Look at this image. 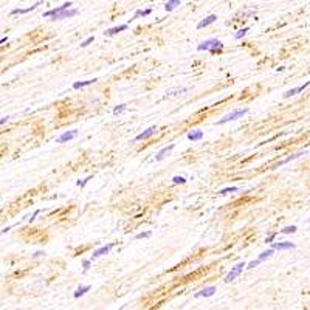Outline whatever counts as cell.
Listing matches in <instances>:
<instances>
[{"mask_svg": "<svg viewBox=\"0 0 310 310\" xmlns=\"http://www.w3.org/2000/svg\"><path fill=\"white\" fill-rule=\"evenodd\" d=\"M271 247H273L274 250H293L296 245L292 244V242H274Z\"/></svg>", "mask_w": 310, "mask_h": 310, "instance_id": "cell-13", "label": "cell"}, {"mask_svg": "<svg viewBox=\"0 0 310 310\" xmlns=\"http://www.w3.org/2000/svg\"><path fill=\"white\" fill-rule=\"evenodd\" d=\"M296 229H298V228H296L295 225H292V226H285V228H282V229H281V233H282V234H293V233H296Z\"/></svg>", "mask_w": 310, "mask_h": 310, "instance_id": "cell-24", "label": "cell"}, {"mask_svg": "<svg viewBox=\"0 0 310 310\" xmlns=\"http://www.w3.org/2000/svg\"><path fill=\"white\" fill-rule=\"evenodd\" d=\"M39 213H41V209H36V211H34V214H33V216H31V217H30V220H28V222H30V223H31V222H33V220H34V219H36V216H37V214H39Z\"/></svg>", "mask_w": 310, "mask_h": 310, "instance_id": "cell-35", "label": "cell"}, {"mask_svg": "<svg viewBox=\"0 0 310 310\" xmlns=\"http://www.w3.org/2000/svg\"><path fill=\"white\" fill-rule=\"evenodd\" d=\"M8 120H9V116H3V118H2V121H0V124L3 126V124H5V123H6Z\"/></svg>", "mask_w": 310, "mask_h": 310, "instance_id": "cell-36", "label": "cell"}, {"mask_svg": "<svg viewBox=\"0 0 310 310\" xmlns=\"http://www.w3.org/2000/svg\"><path fill=\"white\" fill-rule=\"evenodd\" d=\"M112 248H113V244H109V245H104V247L95 250L93 254H91V261H93V259H98V258H101V256H104V254H109V251H110Z\"/></svg>", "mask_w": 310, "mask_h": 310, "instance_id": "cell-5", "label": "cell"}, {"mask_svg": "<svg viewBox=\"0 0 310 310\" xmlns=\"http://www.w3.org/2000/svg\"><path fill=\"white\" fill-rule=\"evenodd\" d=\"M70 6H71V2H67V3H64L62 6H57V8H54V9L47 11V12L44 14V17H53V16H56V14H59V12H62V11L68 9Z\"/></svg>", "mask_w": 310, "mask_h": 310, "instance_id": "cell-6", "label": "cell"}, {"mask_svg": "<svg viewBox=\"0 0 310 310\" xmlns=\"http://www.w3.org/2000/svg\"><path fill=\"white\" fill-rule=\"evenodd\" d=\"M274 237H276V233H271V234L265 239V244H271V242L274 240Z\"/></svg>", "mask_w": 310, "mask_h": 310, "instance_id": "cell-33", "label": "cell"}, {"mask_svg": "<svg viewBox=\"0 0 310 310\" xmlns=\"http://www.w3.org/2000/svg\"><path fill=\"white\" fill-rule=\"evenodd\" d=\"M42 254H45L44 251H37V253L34 254V258H39V256H42Z\"/></svg>", "mask_w": 310, "mask_h": 310, "instance_id": "cell-37", "label": "cell"}, {"mask_svg": "<svg viewBox=\"0 0 310 310\" xmlns=\"http://www.w3.org/2000/svg\"><path fill=\"white\" fill-rule=\"evenodd\" d=\"M203 138V132L202 130H192L188 133V140L189 141H200Z\"/></svg>", "mask_w": 310, "mask_h": 310, "instance_id": "cell-17", "label": "cell"}, {"mask_svg": "<svg viewBox=\"0 0 310 310\" xmlns=\"http://www.w3.org/2000/svg\"><path fill=\"white\" fill-rule=\"evenodd\" d=\"M39 5H41V2L34 3L33 6H30V8H27V9H19V8H17V9H12V11H11V14H27V12H30V11H34Z\"/></svg>", "mask_w": 310, "mask_h": 310, "instance_id": "cell-18", "label": "cell"}, {"mask_svg": "<svg viewBox=\"0 0 310 310\" xmlns=\"http://www.w3.org/2000/svg\"><path fill=\"white\" fill-rule=\"evenodd\" d=\"M222 48H223V44H222L220 41H217V39H208V41L202 42V44L197 47L199 51H206V50H209L213 54H216L217 51H220Z\"/></svg>", "mask_w": 310, "mask_h": 310, "instance_id": "cell-1", "label": "cell"}, {"mask_svg": "<svg viewBox=\"0 0 310 310\" xmlns=\"http://www.w3.org/2000/svg\"><path fill=\"white\" fill-rule=\"evenodd\" d=\"M239 191V188L237 186H231V188H225V189H222L220 192V195H225V194H229V192H237Z\"/></svg>", "mask_w": 310, "mask_h": 310, "instance_id": "cell-25", "label": "cell"}, {"mask_svg": "<svg viewBox=\"0 0 310 310\" xmlns=\"http://www.w3.org/2000/svg\"><path fill=\"white\" fill-rule=\"evenodd\" d=\"M309 222H310V219H309Z\"/></svg>", "mask_w": 310, "mask_h": 310, "instance_id": "cell-38", "label": "cell"}, {"mask_svg": "<svg viewBox=\"0 0 310 310\" xmlns=\"http://www.w3.org/2000/svg\"><path fill=\"white\" fill-rule=\"evenodd\" d=\"M158 129L155 127V126H152V127H149V129H146L144 132H141L140 135H136L135 138H133V143H136V141H141V140H147V138H150L154 133L157 132Z\"/></svg>", "mask_w": 310, "mask_h": 310, "instance_id": "cell-4", "label": "cell"}, {"mask_svg": "<svg viewBox=\"0 0 310 310\" xmlns=\"http://www.w3.org/2000/svg\"><path fill=\"white\" fill-rule=\"evenodd\" d=\"M214 293H216V287L211 285V287H205L203 290H200V292L195 293L194 296H195V298H209V296H213Z\"/></svg>", "mask_w": 310, "mask_h": 310, "instance_id": "cell-11", "label": "cell"}, {"mask_svg": "<svg viewBox=\"0 0 310 310\" xmlns=\"http://www.w3.org/2000/svg\"><path fill=\"white\" fill-rule=\"evenodd\" d=\"M76 14H78V11H76V9H65V11H62V12H59V14L53 16V20H61V19H70V17H73V16H76Z\"/></svg>", "mask_w": 310, "mask_h": 310, "instance_id": "cell-10", "label": "cell"}, {"mask_svg": "<svg viewBox=\"0 0 310 310\" xmlns=\"http://www.w3.org/2000/svg\"><path fill=\"white\" fill-rule=\"evenodd\" d=\"M273 253H274V248L271 247V248H268L267 251H262V253L259 254V259H261V261L264 262V261H267L268 258H271V256H273Z\"/></svg>", "mask_w": 310, "mask_h": 310, "instance_id": "cell-21", "label": "cell"}, {"mask_svg": "<svg viewBox=\"0 0 310 310\" xmlns=\"http://www.w3.org/2000/svg\"><path fill=\"white\" fill-rule=\"evenodd\" d=\"M150 236V231H146V233H140L135 236V239H144V237H149Z\"/></svg>", "mask_w": 310, "mask_h": 310, "instance_id": "cell-30", "label": "cell"}, {"mask_svg": "<svg viewBox=\"0 0 310 310\" xmlns=\"http://www.w3.org/2000/svg\"><path fill=\"white\" fill-rule=\"evenodd\" d=\"M248 31H250V27H245V28H242L240 31H237V33L234 34V39H237V41H239V39H242V37H244V36H245Z\"/></svg>", "mask_w": 310, "mask_h": 310, "instance_id": "cell-23", "label": "cell"}, {"mask_svg": "<svg viewBox=\"0 0 310 310\" xmlns=\"http://www.w3.org/2000/svg\"><path fill=\"white\" fill-rule=\"evenodd\" d=\"M98 79H90V81H78V82H75L73 84V89L78 90V89H82V87H87V86H91V84H95Z\"/></svg>", "mask_w": 310, "mask_h": 310, "instance_id": "cell-19", "label": "cell"}, {"mask_svg": "<svg viewBox=\"0 0 310 310\" xmlns=\"http://www.w3.org/2000/svg\"><path fill=\"white\" fill-rule=\"evenodd\" d=\"M93 41H95V36H90L89 39H86V41H84V42L81 44V47H82V48H86V47H89V45L91 44Z\"/></svg>", "mask_w": 310, "mask_h": 310, "instance_id": "cell-29", "label": "cell"}, {"mask_svg": "<svg viewBox=\"0 0 310 310\" xmlns=\"http://www.w3.org/2000/svg\"><path fill=\"white\" fill-rule=\"evenodd\" d=\"M150 12H152V9H150V8H147V9H144V11H143V9H136V11H135V14H133V17L132 19H129V22H132V20L138 19V17H146V16H149Z\"/></svg>", "mask_w": 310, "mask_h": 310, "instance_id": "cell-16", "label": "cell"}, {"mask_svg": "<svg viewBox=\"0 0 310 310\" xmlns=\"http://www.w3.org/2000/svg\"><path fill=\"white\" fill-rule=\"evenodd\" d=\"M126 107H127L126 104H120V106H116V107L113 109V113H115V115H120V113H123V112L126 110Z\"/></svg>", "mask_w": 310, "mask_h": 310, "instance_id": "cell-26", "label": "cell"}, {"mask_svg": "<svg viewBox=\"0 0 310 310\" xmlns=\"http://www.w3.org/2000/svg\"><path fill=\"white\" fill-rule=\"evenodd\" d=\"M76 135H78V130H68V132H64L61 136H57V138H56V143H67V141L73 140Z\"/></svg>", "mask_w": 310, "mask_h": 310, "instance_id": "cell-9", "label": "cell"}, {"mask_svg": "<svg viewBox=\"0 0 310 310\" xmlns=\"http://www.w3.org/2000/svg\"><path fill=\"white\" fill-rule=\"evenodd\" d=\"M247 113H248V109H247V107H245V109H236L234 112H231V113L225 115L220 121H217L216 124H217V126H222V124H225V123H229V121L239 120V118H242V116H244V115H247Z\"/></svg>", "mask_w": 310, "mask_h": 310, "instance_id": "cell-2", "label": "cell"}, {"mask_svg": "<svg viewBox=\"0 0 310 310\" xmlns=\"http://www.w3.org/2000/svg\"><path fill=\"white\" fill-rule=\"evenodd\" d=\"M177 6H180V0H168L166 5H165V9H166V11H172V9H175Z\"/></svg>", "mask_w": 310, "mask_h": 310, "instance_id": "cell-20", "label": "cell"}, {"mask_svg": "<svg viewBox=\"0 0 310 310\" xmlns=\"http://www.w3.org/2000/svg\"><path fill=\"white\" fill-rule=\"evenodd\" d=\"M247 267V264L245 262H239V264H236V265L231 268V271L225 276V282H231V281H234L242 271H244V268Z\"/></svg>", "mask_w": 310, "mask_h": 310, "instance_id": "cell-3", "label": "cell"}, {"mask_svg": "<svg viewBox=\"0 0 310 310\" xmlns=\"http://www.w3.org/2000/svg\"><path fill=\"white\" fill-rule=\"evenodd\" d=\"M293 95H296V89H292V90H288V91H285L284 93V98H290Z\"/></svg>", "mask_w": 310, "mask_h": 310, "instance_id": "cell-32", "label": "cell"}, {"mask_svg": "<svg viewBox=\"0 0 310 310\" xmlns=\"http://www.w3.org/2000/svg\"><path fill=\"white\" fill-rule=\"evenodd\" d=\"M89 290H90V285H82V287H79V288L75 292V298H81V296H84Z\"/></svg>", "mask_w": 310, "mask_h": 310, "instance_id": "cell-22", "label": "cell"}, {"mask_svg": "<svg viewBox=\"0 0 310 310\" xmlns=\"http://www.w3.org/2000/svg\"><path fill=\"white\" fill-rule=\"evenodd\" d=\"M306 154H307V150H301V152H298V154H295V155H290V157H287V158L281 160L279 163L273 165V168H271V169H278L279 166H282V165H285V163H288V161H292V160H296V158H299L301 155H306Z\"/></svg>", "mask_w": 310, "mask_h": 310, "instance_id": "cell-7", "label": "cell"}, {"mask_svg": "<svg viewBox=\"0 0 310 310\" xmlns=\"http://www.w3.org/2000/svg\"><path fill=\"white\" fill-rule=\"evenodd\" d=\"M188 89L186 87H177V89H169L166 90V95H165V98H171V96H178V95H183V93H186Z\"/></svg>", "mask_w": 310, "mask_h": 310, "instance_id": "cell-15", "label": "cell"}, {"mask_svg": "<svg viewBox=\"0 0 310 310\" xmlns=\"http://www.w3.org/2000/svg\"><path fill=\"white\" fill-rule=\"evenodd\" d=\"M124 30H127V25H126V23L118 25V27H113V28H109V30L104 31V34H106V36H115V34H118L120 31H124Z\"/></svg>", "mask_w": 310, "mask_h": 310, "instance_id": "cell-14", "label": "cell"}, {"mask_svg": "<svg viewBox=\"0 0 310 310\" xmlns=\"http://www.w3.org/2000/svg\"><path fill=\"white\" fill-rule=\"evenodd\" d=\"M175 147V144H169V146H166V147H163L157 155H155V161H161L163 158H166L171 152H172V149Z\"/></svg>", "mask_w": 310, "mask_h": 310, "instance_id": "cell-8", "label": "cell"}, {"mask_svg": "<svg viewBox=\"0 0 310 310\" xmlns=\"http://www.w3.org/2000/svg\"><path fill=\"white\" fill-rule=\"evenodd\" d=\"M261 262H262V261H261V259L258 258L256 261H251V262H250V264L247 265V268H248V270H253L254 267H258V265H259V264H261Z\"/></svg>", "mask_w": 310, "mask_h": 310, "instance_id": "cell-28", "label": "cell"}, {"mask_svg": "<svg viewBox=\"0 0 310 310\" xmlns=\"http://www.w3.org/2000/svg\"><path fill=\"white\" fill-rule=\"evenodd\" d=\"M216 20H217V16H216V14H211V16L205 17L202 22H199V23H197V30H202V28H205V27H208V25L214 23Z\"/></svg>", "mask_w": 310, "mask_h": 310, "instance_id": "cell-12", "label": "cell"}, {"mask_svg": "<svg viewBox=\"0 0 310 310\" xmlns=\"http://www.w3.org/2000/svg\"><path fill=\"white\" fill-rule=\"evenodd\" d=\"M82 267H84V270H89V268H90V259L82 261Z\"/></svg>", "mask_w": 310, "mask_h": 310, "instance_id": "cell-34", "label": "cell"}, {"mask_svg": "<svg viewBox=\"0 0 310 310\" xmlns=\"http://www.w3.org/2000/svg\"><path fill=\"white\" fill-rule=\"evenodd\" d=\"M172 183H175V185H183V183H186V178L180 177V175H175V177L172 178Z\"/></svg>", "mask_w": 310, "mask_h": 310, "instance_id": "cell-27", "label": "cell"}, {"mask_svg": "<svg viewBox=\"0 0 310 310\" xmlns=\"http://www.w3.org/2000/svg\"><path fill=\"white\" fill-rule=\"evenodd\" d=\"M90 180H91V175H90V177H87V178H84V180H79V181H78V183H76V185H78V186H81V188H82V186H84V185H86V183H89Z\"/></svg>", "mask_w": 310, "mask_h": 310, "instance_id": "cell-31", "label": "cell"}]
</instances>
